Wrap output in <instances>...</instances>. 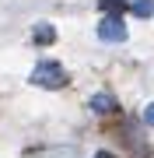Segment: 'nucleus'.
<instances>
[{"instance_id":"obj_5","label":"nucleus","mask_w":154,"mask_h":158,"mask_svg":"<svg viewBox=\"0 0 154 158\" xmlns=\"http://www.w3.org/2000/svg\"><path fill=\"white\" fill-rule=\"evenodd\" d=\"M53 39H56L53 25H35V42H53Z\"/></svg>"},{"instance_id":"obj_8","label":"nucleus","mask_w":154,"mask_h":158,"mask_svg":"<svg viewBox=\"0 0 154 158\" xmlns=\"http://www.w3.org/2000/svg\"><path fill=\"white\" fill-rule=\"evenodd\" d=\"M95 158H116V155H109V151H98V155H95Z\"/></svg>"},{"instance_id":"obj_1","label":"nucleus","mask_w":154,"mask_h":158,"mask_svg":"<svg viewBox=\"0 0 154 158\" xmlns=\"http://www.w3.org/2000/svg\"><path fill=\"white\" fill-rule=\"evenodd\" d=\"M32 85H39V88H63L67 85V70H63L56 60H42L39 67L32 70Z\"/></svg>"},{"instance_id":"obj_6","label":"nucleus","mask_w":154,"mask_h":158,"mask_svg":"<svg viewBox=\"0 0 154 158\" xmlns=\"http://www.w3.org/2000/svg\"><path fill=\"white\" fill-rule=\"evenodd\" d=\"M102 11H109V14H119V11H123V0H102Z\"/></svg>"},{"instance_id":"obj_4","label":"nucleus","mask_w":154,"mask_h":158,"mask_svg":"<svg viewBox=\"0 0 154 158\" xmlns=\"http://www.w3.org/2000/svg\"><path fill=\"white\" fill-rule=\"evenodd\" d=\"M137 18H151L154 14V0H133V7H130Z\"/></svg>"},{"instance_id":"obj_2","label":"nucleus","mask_w":154,"mask_h":158,"mask_svg":"<svg viewBox=\"0 0 154 158\" xmlns=\"http://www.w3.org/2000/svg\"><path fill=\"white\" fill-rule=\"evenodd\" d=\"M98 39L102 42H123L126 39V25L119 14H105L102 21H98Z\"/></svg>"},{"instance_id":"obj_3","label":"nucleus","mask_w":154,"mask_h":158,"mask_svg":"<svg viewBox=\"0 0 154 158\" xmlns=\"http://www.w3.org/2000/svg\"><path fill=\"white\" fill-rule=\"evenodd\" d=\"M91 109H95V113H112V109H116V98L105 95V91H102V95H91Z\"/></svg>"},{"instance_id":"obj_7","label":"nucleus","mask_w":154,"mask_h":158,"mask_svg":"<svg viewBox=\"0 0 154 158\" xmlns=\"http://www.w3.org/2000/svg\"><path fill=\"white\" fill-rule=\"evenodd\" d=\"M144 119H147V123L154 127V106H147V109H144Z\"/></svg>"}]
</instances>
